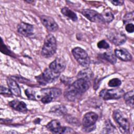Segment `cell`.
Returning <instances> with one entry per match:
<instances>
[{"instance_id":"cell-1","label":"cell","mask_w":134,"mask_h":134,"mask_svg":"<svg viewBox=\"0 0 134 134\" xmlns=\"http://www.w3.org/2000/svg\"><path fill=\"white\" fill-rule=\"evenodd\" d=\"M57 47L55 38L52 35L49 34L46 36L44 39L41 54L44 58L51 57L55 53Z\"/></svg>"},{"instance_id":"cell-2","label":"cell","mask_w":134,"mask_h":134,"mask_svg":"<svg viewBox=\"0 0 134 134\" xmlns=\"http://www.w3.org/2000/svg\"><path fill=\"white\" fill-rule=\"evenodd\" d=\"M59 75L60 74L54 72L48 68L46 69L41 74L36 76V79L40 85H45L56 81Z\"/></svg>"},{"instance_id":"cell-3","label":"cell","mask_w":134,"mask_h":134,"mask_svg":"<svg viewBox=\"0 0 134 134\" xmlns=\"http://www.w3.org/2000/svg\"><path fill=\"white\" fill-rule=\"evenodd\" d=\"M72 54L77 62L82 66L87 68L90 64V59L87 53L80 47H75L72 51Z\"/></svg>"},{"instance_id":"cell-4","label":"cell","mask_w":134,"mask_h":134,"mask_svg":"<svg viewBox=\"0 0 134 134\" xmlns=\"http://www.w3.org/2000/svg\"><path fill=\"white\" fill-rule=\"evenodd\" d=\"M98 116L94 112H88L85 114L82 119V124L84 130L86 132H90L95 129V123L97 120Z\"/></svg>"},{"instance_id":"cell-5","label":"cell","mask_w":134,"mask_h":134,"mask_svg":"<svg viewBox=\"0 0 134 134\" xmlns=\"http://www.w3.org/2000/svg\"><path fill=\"white\" fill-rule=\"evenodd\" d=\"M125 93L122 89L116 88L114 89H104L99 94V96L104 100L118 99L122 97Z\"/></svg>"},{"instance_id":"cell-6","label":"cell","mask_w":134,"mask_h":134,"mask_svg":"<svg viewBox=\"0 0 134 134\" xmlns=\"http://www.w3.org/2000/svg\"><path fill=\"white\" fill-rule=\"evenodd\" d=\"M113 117L118 125L119 129L122 133H128L129 131V123L126 118H125L119 110H115L113 112Z\"/></svg>"},{"instance_id":"cell-7","label":"cell","mask_w":134,"mask_h":134,"mask_svg":"<svg viewBox=\"0 0 134 134\" xmlns=\"http://www.w3.org/2000/svg\"><path fill=\"white\" fill-rule=\"evenodd\" d=\"M107 37L109 40L116 46H120L124 44L127 40L126 35L122 32L114 29L108 31Z\"/></svg>"},{"instance_id":"cell-8","label":"cell","mask_w":134,"mask_h":134,"mask_svg":"<svg viewBox=\"0 0 134 134\" xmlns=\"http://www.w3.org/2000/svg\"><path fill=\"white\" fill-rule=\"evenodd\" d=\"M81 13L87 19L92 22L101 24L105 23L101 14L94 10L85 9L81 11Z\"/></svg>"},{"instance_id":"cell-9","label":"cell","mask_w":134,"mask_h":134,"mask_svg":"<svg viewBox=\"0 0 134 134\" xmlns=\"http://www.w3.org/2000/svg\"><path fill=\"white\" fill-rule=\"evenodd\" d=\"M71 86L81 95L85 93L90 87V80L84 79H78L75 81Z\"/></svg>"},{"instance_id":"cell-10","label":"cell","mask_w":134,"mask_h":134,"mask_svg":"<svg viewBox=\"0 0 134 134\" xmlns=\"http://www.w3.org/2000/svg\"><path fill=\"white\" fill-rule=\"evenodd\" d=\"M41 23L43 25L50 31L54 32L58 29V25L54 20V19L51 17L42 15L40 17Z\"/></svg>"},{"instance_id":"cell-11","label":"cell","mask_w":134,"mask_h":134,"mask_svg":"<svg viewBox=\"0 0 134 134\" xmlns=\"http://www.w3.org/2000/svg\"><path fill=\"white\" fill-rule=\"evenodd\" d=\"M66 62L63 58H57L49 66V68L57 73L60 74L65 69Z\"/></svg>"},{"instance_id":"cell-12","label":"cell","mask_w":134,"mask_h":134,"mask_svg":"<svg viewBox=\"0 0 134 134\" xmlns=\"http://www.w3.org/2000/svg\"><path fill=\"white\" fill-rule=\"evenodd\" d=\"M18 32L25 37H29L33 35L34 27L33 25L28 23L21 22L17 26Z\"/></svg>"},{"instance_id":"cell-13","label":"cell","mask_w":134,"mask_h":134,"mask_svg":"<svg viewBox=\"0 0 134 134\" xmlns=\"http://www.w3.org/2000/svg\"><path fill=\"white\" fill-rule=\"evenodd\" d=\"M82 95L77 92L70 85L64 92V96L69 101H74L78 99Z\"/></svg>"},{"instance_id":"cell-14","label":"cell","mask_w":134,"mask_h":134,"mask_svg":"<svg viewBox=\"0 0 134 134\" xmlns=\"http://www.w3.org/2000/svg\"><path fill=\"white\" fill-rule=\"evenodd\" d=\"M115 55L116 58L123 61H130L132 59L131 54L124 48L115 49Z\"/></svg>"},{"instance_id":"cell-15","label":"cell","mask_w":134,"mask_h":134,"mask_svg":"<svg viewBox=\"0 0 134 134\" xmlns=\"http://www.w3.org/2000/svg\"><path fill=\"white\" fill-rule=\"evenodd\" d=\"M7 85L11 91L12 94L16 96L21 95V90L17 83L12 78H8L7 80Z\"/></svg>"},{"instance_id":"cell-16","label":"cell","mask_w":134,"mask_h":134,"mask_svg":"<svg viewBox=\"0 0 134 134\" xmlns=\"http://www.w3.org/2000/svg\"><path fill=\"white\" fill-rule=\"evenodd\" d=\"M9 105L14 109L22 113H26L28 110L25 103L17 99L13 100L8 103Z\"/></svg>"},{"instance_id":"cell-17","label":"cell","mask_w":134,"mask_h":134,"mask_svg":"<svg viewBox=\"0 0 134 134\" xmlns=\"http://www.w3.org/2000/svg\"><path fill=\"white\" fill-rule=\"evenodd\" d=\"M61 90L60 88L54 87L43 88L41 90V93L43 95H49L52 97L53 99L59 97L61 94Z\"/></svg>"},{"instance_id":"cell-18","label":"cell","mask_w":134,"mask_h":134,"mask_svg":"<svg viewBox=\"0 0 134 134\" xmlns=\"http://www.w3.org/2000/svg\"><path fill=\"white\" fill-rule=\"evenodd\" d=\"M46 127L48 130L53 133H60L62 127L61 126L60 122L55 119L52 120L50 121L47 125Z\"/></svg>"},{"instance_id":"cell-19","label":"cell","mask_w":134,"mask_h":134,"mask_svg":"<svg viewBox=\"0 0 134 134\" xmlns=\"http://www.w3.org/2000/svg\"><path fill=\"white\" fill-rule=\"evenodd\" d=\"M61 13L65 17L70 19L73 21H76L77 20V17L76 14L67 7H63L61 10Z\"/></svg>"},{"instance_id":"cell-20","label":"cell","mask_w":134,"mask_h":134,"mask_svg":"<svg viewBox=\"0 0 134 134\" xmlns=\"http://www.w3.org/2000/svg\"><path fill=\"white\" fill-rule=\"evenodd\" d=\"M101 15L105 23H110L114 19V16L111 10L108 8L105 9L102 12Z\"/></svg>"},{"instance_id":"cell-21","label":"cell","mask_w":134,"mask_h":134,"mask_svg":"<svg viewBox=\"0 0 134 134\" xmlns=\"http://www.w3.org/2000/svg\"><path fill=\"white\" fill-rule=\"evenodd\" d=\"M50 111L57 115H64L66 114L67 109L63 105H57L53 107Z\"/></svg>"},{"instance_id":"cell-22","label":"cell","mask_w":134,"mask_h":134,"mask_svg":"<svg viewBox=\"0 0 134 134\" xmlns=\"http://www.w3.org/2000/svg\"><path fill=\"white\" fill-rule=\"evenodd\" d=\"M93 74L92 71L89 69H85L80 71L77 75L78 79H84L90 80L93 77Z\"/></svg>"},{"instance_id":"cell-23","label":"cell","mask_w":134,"mask_h":134,"mask_svg":"<svg viewBox=\"0 0 134 134\" xmlns=\"http://www.w3.org/2000/svg\"><path fill=\"white\" fill-rule=\"evenodd\" d=\"M124 99L126 104L131 107H133V91L131 90L124 95Z\"/></svg>"},{"instance_id":"cell-24","label":"cell","mask_w":134,"mask_h":134,"mask_svg":"<svg viewBox=\"0 0 134 134\" xmlns=\"http://www.w3.org/2000/svg\"><path fill=\"white\" fill-rule=\"evenodd\" d=\"M103 57L105 60L111 64H115L117 61L116 57L115 56V53L111 51L104 52L103 53Z\"/></svg>"},{"instance_id":"cell-25","label":"cell","mask_w":134,"mask_h":134,"mask_svg":"<svg viewBox=\"0 0 134 134\" xmlns=\"http://www.w3.org/2000/svg\"><path fill=\"white\" fill-rule=\"evenodd\" d=\"M116 129L115 127L109 120L105 122V128L103 130L104 133H113L114 132V130Z\"/></svg>"},{"instance_id":"cell-26","label":"cell","mask_w":134,"mask_h":134,"mask_svg":"<svg viewBox=\"0 0 134 134\" xmlns=\"http://www.w3.org/2000/svg\"><path fill=\"white\" fill-rule=\"evenodd\" d=\"M121 84V81L119 79L114 78L111 79L108 83V85L110 87H118Z\"/></svg>"},{"instance_id":"cell-27","label":"cell","mask_w":134,"mask_h":134,"mask_svg":"<svg viewBox=\"0 0 134 134\" xmlns=\"http://www.w3.org/2000/svg\"><path fill=\"white\" fill-rule=\"evenodd\" d=\"M25 94L27 96V97L30 99L35 100V93L34 91L31 89L27 88L25 91Z\"/></svg>"},{"instance_id":"cell-28","label":"cell","mask_w":134,"mask_h":134,"mask_svg":"<svg viewBox=\"0 0 134 134\" xmlns=\"http://www.w3.org/2000/svg\"><path fill=\"white\" fill-rule=\"evenodd\" d=\"M1 90H0V93L2 95H9L11 96L12 95H13L11 91L10 90L9 88H6L2 85L1 86V88H0Z\"/></svg>"},{"instance_id":"cell-29","label":"cell","mask_w":134,"mask_h":134,"mask_svg":"<svg viewBox=\"0 0 134 134\" xmlns=\"http://www.w3.org/2000/svg\"><path fill=\"white\" fill-rule=\"evenodd\" d=\"M97 47L99 49H107L109 48V44L105 40H102L97 43Z\"/></svg>"},{"instance_id":"cell-30","label":"cell","mask_w":134,"mask_h":134,"mask_svg":"<svg viewBox=\"0 0 134 134\" xmlns=\"http://www.w3.org/2000/svg\"><path fill=\"white\" fill-rule=\"evenodd\" d=\"M2 42H1V51L2 52H3L4 54H6L7 55H10L12 54L11 51L8 49V48L3 43V39H1Z\"/></svg>"},{"instance_id":"cell-31","label":"cell","mask_w":134,"mask_h":134,"mask_svg":"<svg viewBox=\"0 0 134 134\" xmlns=\"http://www.w3.org/2000/svg\"><path fill=\"white\" fill-rule=\"evenodd\" d=\"M133 12H129L127 13L124 17V23H127L129 22L130 20H133Z\"/></svg>"},{"instance_id":"cell-32","label":"cell","mask_w":134,"mask_h":134,"mask_svg":"<svg viewBox=\"0 0 134 134\" xmlns=\"http://www.w3.org/2000/svg\"><path fill=\"white\" fill-rule=\"evenodd\" d=\"M75 132L71 128L68 127H62L60 133H74Z\"/></svg>"},{"instance_id":"cell-33","label":"cell","mask_w":134,"mask_h":134,"mask_svg":"<svg viewBox=\"0 0 134 134\" xmlns=\"http://www.w3.org/2000/svg\"><path fill=\"white\" fill-rule=\"evenodd\" d=\"M53 98L47 95H43L41 99V102L44 104H47L51 102L53 100Z\"/></svg>"},{"instance_id":"cell-34","label":"cell","mask_w":134,"mask_h":134,"mask_svg":"<svg viewBox=\"0 0 134 134\" xmlns=\"http://www.w3.org/2000/svg\"><path fill=\"white\" fill-rule=\"evenodd\" d=\"M126 30L129 33H132L134 31V26L133 24L128 23L125 26Z\"/></svg>"},{"instance_id":"cell-35","label":"cell","mask_w":134,"mask_h":134,"mask_svg":"<svg viewBox=\"0 0 134 134\" xmlns=\"http://www.w3.org/2000/svg\"><path fill=\"white\" fill-rule=\"evenodd\" d=\"M66 121H68V122H69V123L72 124H73V123L75 124H77V123L78 122V120L76 118H74L70 117V116H67L66 117Z\"/></svg>"},{"instance_id":"cell-36","label":"cell","mask_w":134,"mask_h":134,"mask_svg":"<svg viewBox=\"0 0 134 134\" xmlns=\"http://www.w3.org/2000/svg\"><path fill=\"white\" fill-rule=\"evenodd\" d=\"M110 2L111 4H113L115 6H121L124 4V1L121 0H118V1H111Z\"/></svg>"},{"instance_id":"cell-37","label":"cell","mask_w":134,"mask_h":134,"mask_svg":"<svg viewBox=\"0 0 134 134\" xmlns=\"http://www.w3.org/2000/svg\"><path fill=\"white\" fill-rule=\"evenodd\" d=\"M25 2H27V3H31L34 2V1H26Z\"/></svg>"}]
</instances>
